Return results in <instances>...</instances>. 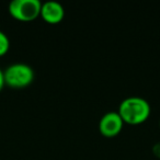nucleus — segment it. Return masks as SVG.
Segmentation results:
<instances>
[{
    "label": "nucleus",
    "instance_id": "nucleus-1",
    "mask_svg": "<svg viewBox=\"0 0 160 160\" xmlns=\"http://www.w3.org/2000/svg\"><path fill=\"white\" fill-rule=\"evenodd\" d=\"M151 108L148 101L140 97H128L120 103L118 113L128 125H140L148 120Z\"/></svg>",
    "mask_w": 160,
    "mask_h": 160
},
{
    "label": "nucleus",
    "instance_id": "nucleus-2",
    "mask_svg": "<svg viewBox=\"0 0 160 160\" xmlns=\"http://www.w3.org/2000/svg\"><path fill=\"white\" fill-rule=\"evenodd\" d=\"M5 85L14 89H22L30 86L34 80V70L24 62H16L3 70Z\"/></svg>",
    "mask_w": 160,
    "mask_h": 160
},
{
    "label": "nucleus",
    "instance_id": "nucleus-3",
    "mask_svg": "<svg viewBox=\"0 0 160 160\" xmlns=\"http://www.w3.org/2000/svg\"><path fill=\"white\" fill-rule=\"evenodd\" d=\"M42 2L38 0H12L9 5V13L16 20L30 22L41 14Z\"/></svg>",
    "mask_w": 160,
    "mask_h": 160
},
{
    "label": "nucleus",
    "instance_id": "nucleus-4",
    "mask_svg": "<svg viewBox=\"0 0 160 160\" xmlns=\"http://www.w3.org/2000/svg\"><path fill=\"white\" fill-rule=\"evenodd\" d=\"M123 125H124V122H123L120 114L115 111H111L105 113L100 118L99 131L104 137H115L121 133Z\"/></svg>",
    "mask_w": 160,
    "mask_h": 160
},
{
    "label": "nucleus",
    "instance_id": "nucleus-5",
    "mask_svg": "<svg viewBox=\"0 0 160 160\" xmlns=\"http://www.w3.org/2000/svg\"><path fill=\"white\" fill-rule=\"evenodd\" d=\"M41 17L45 22L49 24H57L65 18V9L62 3L57 1H46L42 3Z\"/></svg>",
    "mask_w": 160,
    "mask_h": 160
},
{
    "label": "nucleus",
    "instance_id": "nucleus-6",
    "mask_svg": "<svg viewBox=\"0 0 160 160\" xmlns=\"http://www.w3.org/2000/svg\"><path fill=\"white\" fill-rule=\"evenodd\" d=\"M10 48V41L7 34L0 31V56H3L8 53Z\"/></svg>",
    "mask_w": 160,
    "mask_h": 160
},
{
    "label": "nucleus",
    "instance_id": "nucleus-7",
    "mask_svg": "<svg viewBox=\"0 0 160 160\" xmlns=\"http://www.w3.org/2000/svg\"><path fill=\"white\" fill-rule=\"evenodd\" d=\"M152 152H153V155H155L156 157L158 158V159H160V142L153 145V147H152Z\"/></svg>",
    "mask_w": 160,
    "mask_h": 160
},
{
    "label": "nucleus",
    "instance_id": "nucleus-8",
    "mask_svg": "<svg viewBox=\"0 0 160 160\" xmlns=\"http://www.w3.org/2000/svg\"><path fill=\"white\" fill-rule=\"evenodd\" d=\"M3 86H5V80H3V71L0 68V91L2 90Z\"/></svg>",
    "mask_w": 160,
    "mask_h": 160
},
{
    "label": "nucleus",
    "instance_id": "nucleus-9",
    "mask_svg": "<svg viewBox=\"0 0 160 160\" xmlns=\"http://www.w3.org/2000/svg\"><path fill=\"white\" fill-rule=\"evenodd\" d=\"M159 128H160V121H159Z\"/></svg>",
    "mask_w": 160,
    "mask_h": 160
}]
</instances>
